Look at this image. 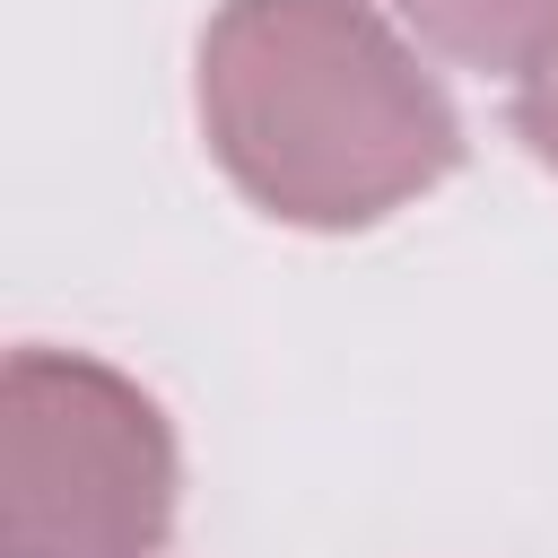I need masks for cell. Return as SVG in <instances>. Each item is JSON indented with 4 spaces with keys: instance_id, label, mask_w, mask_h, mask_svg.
<instances>
[{
    "instance_id": "obj_1",
    "label": "cell",
    "mask_w": 558,
    "mask_h": 558,
    "mask_svg": "<svg viewBox=\"0 0 558 558\" xmlns=\"http://www.w3.org/2000/svg\"><path fill=\"white\" fill-rule=\"evenodd\" d=\"M201 131L288 227H375L462 166V113L366 0H227L201 35Z\"/></svg>"
},
{
    "instance_id": "obj_2",
    "label": "cell",
    "mask_w": 558,
    "mask_h": 558,
    "mask_svg": "<svg viewBox=\"0 0 558 558\" xmlns=\"http://www.w3.org/2000/svg\"><path fill=\"white\" fill-rule=\"evenodd\" d=\"M166 532V410L78 349H17L0 375V558H157Z\"/></svg>"
},
{
    "instance_id": "obj_3",
    "label": "cell",
    "mask_w": 558,
    "mask_h": 558,
    "mask_svg": "<svg viewBox=\"0 0 558 558\" xmlns=\"http://www.w3.org/2000/svg\"><path fill=\"white\" fill-rule=\"evenodd\" d=\"M418 44L488 78H541L558 61V0H392Z\"/></svg>"
},
{
    "instance_id": "obj_4",
    "label": "cell",
    "mask_w": 558,
    "mask_h": 558,
    "mask_svg": "<svg viewBox=\"0 0 558 558\" xmlns=\"http://www.w3.org/2000/svg\"><path fill=\"white\" fill-rule=\"evenodd\" d=\"M514 131H523V148L558 174V61H549L541 78H523V96H514Z\"/></svg>"
}]
</instances>
